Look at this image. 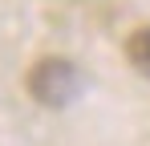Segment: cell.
Instances as JSON below:
<instances>
[{
	"label": "cell",
	"instance_id": "2",
	"mask_svg": "<svg viewBox=\"0 0 150 146\" xmlns=\"http://www.w3.org/2000/svg\"><path fill=\"white\" fill-rule=\"evenodd\" d=\"M126 61L142 73V77H150V24H142V28L130 33V41H126Z\"/></svg>",
	"mask_w": 150,
	"mask_h": 146
},
{
	"label": "cell",
	"instance_id": "1",
	"mask_svg": "<svg viewBox=\"0 0 150 146\" xmlns=\"http://www.w3.org/2000/svg\"><path fill=\"white\" fill-rule=\"evenodd\" d=\"M28 94H33V101H41L49 110H61L81 94V73L65 57H41L28 69Z\"/></svg>",
	"mask_w": 150,
	"mask_h": 146
}]
</instances>
